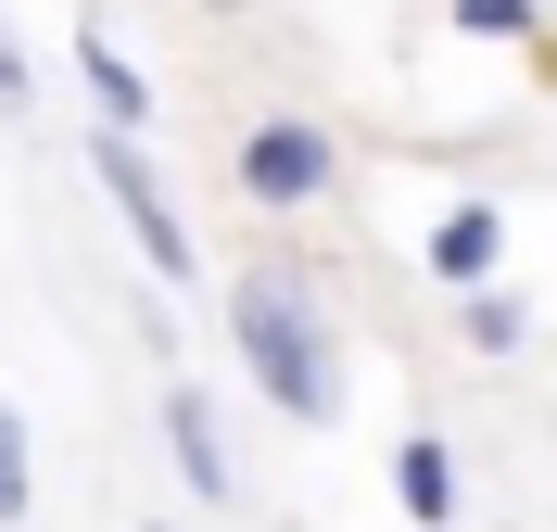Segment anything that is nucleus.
<instances>
[{
    "label": "nucleus",
    "mask_w": 557,
    "mask_h": 532,
    "mask_svg": "<svg viewBox=\"0 0 557 532\" xmlns=\"http://www.w3.org/2000/svg\"><path fill=\"white\" fill-rule=\"evenodd\" d=\"M228 355H242V381L267 393L292 431L343 419V330H330V305H317V280L292 253H267V267L228 280Z\"/></svg>",
    "instance_id": "f257e3e1"
},
{
    "label": "nucleus",
    "mask_w": 557,
    "mask_h": 532,
    "mask_svg": "<svg viewBox=\"0 0 557 532\" xmlns=\"http://www.w3.org/2000/svg\"><path fill=\"white\" fill-rule=\"evenodd\" d=\"M89 177H102V203L127 215V242H139V267H152V280H203V242H190V215H177L165 165L139 152V127H89Z\"/></svg>",
    "instance_id": "f03ea898"
},
{
    "label": "nucleus",
    "mask_w": 557,
    "mask_h": 532,
    "mask_svg": "<svg viewBox=\"0 0 557 532\" xmlns=\"http://www.w3.org/2000/svg\"><path fill=\"white\" fill-rule=\"evenodd\" d=\"M228 177H242L253 215H317L330 190H343V140H330L317 114H253L242 152H228Z\"/></svg>",
    "instance_id": "7ed1b4c3"
},
{
    "label": "nucleus",
    "mask_w": 557,
    "mask_h": 532,
    "mask_svg": "<svg viewBox=\"0 0 557 532\" xmlns=\"http://www.w3.org/2000/svg\"><path fill=\"white\" fill-rule=\"evenodd\" d=\"M165 457L190 482V507H242V457H228V419L203 381H165Z\"/></svg>",
    "instance_id": "20e7f679"
},
{
    "label": "nucleus",
    "mask_w": 557,
    "mask_h": 532,
    "mask_svg": "<svg viewBox=\"0 0 557 532\" xmlns=\"http://www.w3.org/2000/svg\"><path fill=\"white\" fill-rule=\"evenodd\" d=\"M418 267H431L444 292H482L494 267H507V215H494V203H444L431 242H418Z\"/></svg>",
    "instance_id": "39448f33"
},
{
    "label": "nucleus",
    "mask_w": 557,
    "mask_h": 532,
    "mask_svg": "<svg viewBox=\"0 0 557 532\" xmlns=\"http://www.w3.org/2000/svg\"><path fill=\"white\" fill-rule=\"evenodd\" d=\"M393 507H406L418 532H456L469 482H456V444H444V431H406V444H393Z\"/></svg>",
    "instance_id": "423d86ee"
},
{
    "label": "nucleus",
    "mask_w": 557,
    "mask_h": 532,
    "mask_svg": "<svg viewBox=\"0 0 557 532\" xmlns=\"http://www.w3.org/2000/svg\"><path fill=\"white\" fill-rule=\"evenodd\" d=\"M76 89H89V114H102V127H152V76H139L127 38L76 26Z\"/></svg>",
    "instance_id": "0eeeda50"
},
{
    "label": "nucleus",
    "mask_w": 557,
    "mask_h": 532,
    "mask_svg": "<svg viewBox=\"0 0 557 532\" xmlns=\"http://www.w3.org/2000/svg\"><path fill=\"white\" fill-rule=\"evenodd\" d=\"M456 343H469V355H532V305H520L507 280L456 292Z\"/></svg>",
    "instance_id": "6e6552de"
},
{
    "label": "nucleus",
    "mask_w": 557,
    "mask_h": 532,
    "mask_svg": "<svg viewBox=\"0 0 557 532\" xmlns=\"http://www.w3.org/2000/svg\"><path fill=\"white\" fill-rule=\"evenodd\" d=\"M26 507H38V444H26V406L0 393V532H26Z\"/></svg>",
    "instance_id": "1a4fd4ad"
},
{
    "label": "nucleus",
    "mask_w": 557,
    "mask_h": 532,
    "mask_svg": "<svg viewBox=\"0 0 557 532\" xmlns=\"http://www.w3.org/2000/svg\"><path fill=\"white\" fill-rule=\"evenodd\" d=\"M456 38H494V51H520V38H545V0H444Z\"/></svg>",
    "instance_id": "9d476101"
},
{
    "label": "nucleus",
    "mask_w": 557,
    "mask_h": 532,
    "mask_svg": "<svg viewBox=\"0 0 557 532\" xmlns=\"http://www.w3.org/2000/svg\"><path fill=\"white\" fill-rule=\"evenodd\" d=\"M26 102H38V64H26V38L0 26V127H13V114H26Z\"/></svg>",
    "instance_id": "9b49d317"
}]
</instances>
